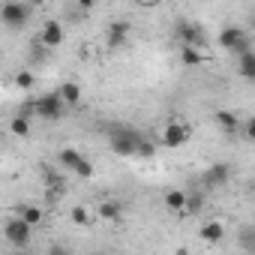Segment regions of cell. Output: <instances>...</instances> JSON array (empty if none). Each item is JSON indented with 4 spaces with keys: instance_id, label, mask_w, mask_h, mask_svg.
<instances>
[{
    "instance_id": "cell-10",
    "label": "cell",
    "mask_w": 255,
    "mask_h": 255,
    "mask_svg": "<svg viewBox=\"0 0 255 255\" xmlns=\"http://www.w3.org/2000/svg\"><path fill=\"white\" fill-rule=\"evenodd\" d=\"M213 117H216L219 129H222L225 135H240V117H237L234 111H228V108H219Z\"/></svg>"
},
{
    "instance_id": "cell-15",
    "label": "cell",
    "mask_w": 255,
    "mask_h": 255,
    "mask_svg": "<svg viewBox=\"0 0 255 255\" xmlns=\"http://www.w3.org/2000/svg\"><path fill=\"white\" fill-rule=\"evenodd\" d=\"M57 93H60V99L66 102V108H69V105H78V102H81V87H78L75 81H66V84H63V87H60Z\"/></svg>"
},
{
    "instance_id": "cell-8",
    "label": "cell",
    "mask_w": 255,
    "mask_h": 255,
    "mask_svg": "<svg viewBox=\"0 0 255 255\" xmlns=\"http://www.w3.org/2000/svg\"><path fill=\"white\" fill-rule=\"evenodd\" d=\"M228 177H231V165L228 162H216V165H210L207 171H204V186L207 189H219V186H225L228 183Z\"/></svg>"
},
{
    "instance_id": "cell-11",
    "label": "cell",
    "mask_w": 255,
    "mask_h": 255,
    "mask_svg": "<svg viewBox=\"0 0 255 255\" xmlns=\"http://www.w3.org/2000/svg\"><path fill=\"white\" fill-rule=\"evenodd\" d=\"M126 39H129V24H126V21H114L108 27V45L120 48V45H126Z\"/></svg>"
},
{
    "instance_id": "cell-17",
    "label": "cell",
    "mask_w": 255,
    "mask_h": 255,
    "mask_svg": "<svg viewBox=\"0 0 255 255\" xmlns=\"http://www.w3.org/2000/svg\"><path fill=\"white\" fill-rule=\"evenodd\" d=\"M180 60H183V66H201L204 63V54L195 45H180Z\"/></svg>"
},
{
    "instance_id": "cell-19",
    "label": "cell",
    "mask_w": 255,
    "mask_h": 255,
    "mask_svg": "<svg viewBox=\"0 0 255 255\" xmlns=\"http://www.w3.org/2000/svg\"><path fill=\"white\" fill-rule=\"evenodd\" d=\"M120 210H123V207H120V201H102V204L96 207V216H99V219L114 222V219L120 216Z\"/></svg>"
},
{
    "instance_id": "cell-2",
    "label": "cell",
    "mask_w": 255,
    "mask_h": 255,
    "mask_svg": "<svg viewBox=\"0 0 255 255\" xmlns=\"http://www.w3.org/2000/svg\"><path fill=\"white\" fill-rule=\"evenodd\" d=\"M216 42H219V48H225V51H234V54H240V51H249L252 48V39H249V33L243 30V27H222L219 30V36H216Z\"/></svg>"
},
{
    "instance_id": "cell-24",
    "label": "cell",
    "mask_w": 255,
    "mask_h": 255,
    "mask_svg": "<svg viewBox=\"0 0 255 255\" xmlns=\"http://www.w3.org/2000/svg\"><path fill=\"white\" fill-rule=\"evenodd\" d=\"M72 174H75V177H81V180H90V177H93V165H90L87 159H81V162L72 168Z\"/></svg>"
},
{
    "instance_id": "cell-18",
    "label": "cell",
    "mask_w": 255,
    "mask_h": 255,
    "mask_svg": "<svg viewBox=\"0 0 255 255\" xmlns=\"http://www.w3.org/2000/svg\"><path fill=\"white\" fill-rule=\"evenodd\" d=\"M81 159H84V156H81V153H78L75 147H63V150L57 153V162H60L63 168H69V171H72V168H75V165H78Z\"/></svg>"
},
{
    "instance_id": "cell-23",
    "label": "cell",
    "mask_w": 255,
    "mask_h": 255,
    "mask_svg": "<svg viewBox=\"0 0 255 255\" xmlns=\"http://www.w3.org/2000/svg\"><path fill=\"white\" fill-rule=\"evenodd\" d=\"M69 219H72L75 225H90V210H87L84 204H78V207H72V213H69Z\"/></svg>"
},
{
    "instance_id": "cell-14",
    "label": "cell",
    "mask_w": 255,
    "mask_h": 255,
    "mask_svg": "<svg viewBox=\"0 0 255 255\" xmlns=\"http://www.w3.org/2000/svg\"><path fill=\"white\" fill-rule=\"evenodd\" d=\"M225 237V225L222 222H204L201 225V240L204 243H219Z\"/></svg>"
},
{
    "instance_id": "cell-27",
    "label": "cell",
    "mask_w": 255,
    "mask_h": 255,
    "mask_svg": "<svg viewBox=\"0 0 255 255\" xmlns=\"http://www.w3.org/2000/svg\"><path fill=\"white\" fill-rule=\"evenodd\" d=\"M45 3V0H30V6H42Z\"/></svg>"
},
{
    "instance_id": "cell-3",
    "label": "cell",
    "mask_w": 255,
    "mask_h": 255,
    "mask_svg": "<svg viewBox=\"0 0 255 255\" xmlns=\"http://www.w3.org/2000/svg\"><path fill=\"white\" fill-rule=\"evenodd\" d=\"M30 108L42 117V120H57V117H63L66 114V102L60 99V93L54 90V93H42L36 102H30Z\"/></svg>"
},
{
    "instance_id": "cell-26",
    "label": "cell",
    "mask_w": 255,
    "mask_h": 255,
    "mask_svg": "<svg viewBox=\"0 0 255 255\" xmlns=\"http://www.w3.org/2000/svg\"><path fill=\"white\" fill-rule=\"evenodd\" d=\"M93 3H96V0H78V6H84V9H90Z\"/></svg>"
},
{
    "instance_id": "cell-5",
    "label": "cell",
    "mask_w": 255,
    "mask_h": 255,
    "mask_svg": "<svg viewBox=\"0 0 255 255\" xmlns=\"http://www.w3.org/2000/svg\"><path fill=\"white\" fill-rule=\"evenodd\" d=\"M138 132H132V129H120V132H111L108 135V147H111V153H117V156H135V147H138Z\"/></svg>"
},
{
    "instance_id": "cell-13",
    "label": "cell",
    "mask_w": 255,
    "mask_h": 255,
    "mask_svg": "<svg viewBox=\"0 0 255 255\" xmlns=\"http://www.w3.org/2000/svg\"><path fill=\"white\" fill-rule=\"evenodd\" d=\"M237 57H240V63H237L240 75H243L246 81H252V78H255V51L249 48V51H240Z\"/></svg>"
},
{
    "instance_id": "cell-1",
    "label": "cell",
    "mask_w": 255,
    "mask_h": 255,
    "mask_svg": "<svg viewBox=\"0 0 255 255\" xmlns=\"http://www.w3.org/2000/svg\"><path fill=\"white\" fill-rule=\"evenodd\" d=\"M30 3H21V0H6L0 3V24L9 27V30H21L30 21Z\"/></svg>"
},
{
    "instance_id": "cell-7",
    "label": "cell",
    "mask_w": 255,
    "mask_h": 255,
    "mask_svg": "<svg viewBox=\"0 0 255 255\" xmlns=\"http://www.w3.org/2000/svg\"><path fill=\"white\" fill-rule=\"evenodd\" d=\"M63 36H66V30H63V24L57 21V18H48V21H42V27H39V42L45 45V48H57V45H63Z\"/></svg>"
},
{
    "instance_id": "cell-20",
    "label": "cell",
    "mask_w": 255,
    "mask_h": 255,
    "mask_svg": "<svg viewBox=\"0 0 255 255\" xmlns=\"http://www.w3.org/2000/svg\"><path fill=\"white\" fill-rule=\"evenodd\" d=\"M9 129H12V135H18V138H27V135H30L27 114H15V117H12V123H9Z\"/></svg>"
},
{
    "instance_id": "cell-12",
    "label": "cell",
    "mask_w": 255,
    "mask_h": 255,
    "mask_svg": "<svg viewBox=\"0 0 255 255\" xmlns=\"http://www.w3.org/2000/svg\"><path fill=\"white\" fill-rule=\"evenodd\" d=\"M162 204H165L171 213H183V207H186V192H183V189H168V192L162 195Z\"/></svg>"
},
{
    "instance_id": "cell-21",
    "label": "cell",
    "mask_w": 255,
    "mask_h": 255,
    "mask_svg": "<svg viewBox=\"0 0 255 255\" xmlns=\"http://www.w3.org/2000/svg\"><path fill=\"white\" fill-rule=\"evenodd\" d=\"M153 156H156V147L141 135L138 138V147H135V159H153Z\"/></svg>"
},
{
    "instance_id": "cell-9",
    "label": "cell",
    "mask_w": 255,
    "mask_h": 255,
    "mask_svg": "<svg viewBox=\"0 0 255 255\" xmlns=\"http://www.w3.org/2000/svg\"><path fill=\"white\" fill-rule=\"evenodd\" d=\"M177 36H180V45H195V48L204 45V30L198 24H192V21H180L177 24Z\"/></svg>"
},
{
    "instance_id": "cell-4",
    "label": "cell",
    "mask_w": 255,
    "mask_h": 255,
    "mask_svg": "<svg viewBox=\"0 0 255 255\" xmlns=\"http://www.w3.org/2000/svg\"><path fill=\"white\" fill-rule=\"evenodd\" d=\"M3 237H6L15 249H27V246H30V237H33V228H30L21 216H15V219H9V222L3 225Z\"/></svg>"
},
{
    "instance_id": "cell-6",
    "label": "cell",
    "mask_w": 255,
    "mask_h": 255,
    "mask_svg": "<svg viewBox=\"0 0 255 255\" xmlns=\"http://www.w3.org/2000/svg\"><path fill=\"white\" fill-rule=\"evenodd\" d=\"M189 135H192V129H189L186 123H168L165 129H162V135H159V141H162L165 147L177 150V147H183V144L189 141Z\"/></svg>"
},
{
    "instance_id": "cell-25",
    "label": "cell",
    "mask_w": 255,
    "mask_h": 255,
    "mask_svg": "<svg viewBox=\"0 0 255 255\" xmlns=\"http://www.w3.org/2000/svg\"><path fill=\"white\" fill-rule=\"evenodd\" d=\"M252 132H255V123L246 120V123H243V138H252Z\"/></svg>"
},
{
    "instance_id": "cell-16",
    "label": "cell",
    "mask_w": 255,
    "mask_h": 255,
    "mask_svg": "<svg viewBox=\"0 0 255 255\" xmlns=\"http://www.w3.org/2000/svg\"><path fill=\"white\" fill-rule=\"evenodd\" d=\"M21 219H24L30 228H36V225H42L45 213H42V207H36V204H21Z\"/></svg>"
},
{
    "instance_id": "cell-22",
    "label": "cell",
    "mask_w": 255,
    "mask_h": 255,
    "mask_svg": "<svg viewBox=\"0 0 255 255\" xmlns=\"http://www.w3.org/2000/svg\"><path fill=\"white\" fill-rule=\"evenodd\" d=\"M33 84H36V75H33V72H27V69L15 72V87H21V90H30Z\"/></svg>"
}]
</instances>
